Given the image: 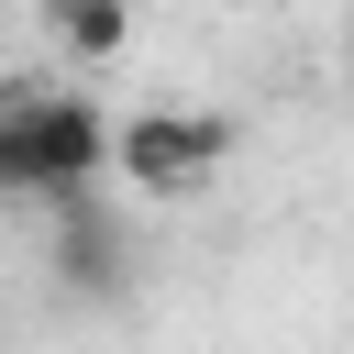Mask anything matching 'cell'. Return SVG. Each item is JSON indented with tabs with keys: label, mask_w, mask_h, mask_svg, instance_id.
Wrapping results in <instances>:
<instances>
[{
	"label": "cell",
	"mask_w": 354,
	"mask_h": 354,
	"mask_svg": "<svg viewBox=\"0 0 354 354\" xmlns=\"http://www.w3.org/2000/svg\"><path fill=\"white\" fill-rule=\"evenodd\" d=\"M0 199H44V177H33V77H0Z\"/></svg>",
	"instance_id": "obj_4"
},
{
	"label": "cell",
	"mask_w": 354,
	"mask_h": 354,
	"mask_svg": "<svg viewBox=\"0 0 354 354\" xmlns=\"http://www.w3.org/2000/svg\"><path fill=\"white\" fill-rule=\"evenodd\" d=\"M44 22H55V44L77 66H111L133 44V0H44Z\"/></svg>",
	"instance_id": "obj_3"
},
{
	"label": "cell",
	"mask_w": 354,
	"mask_h": 354,
	"mask_svg": "<svg viewBox=\"0 0 354 354\" xmlns=\"http://www.w3.org/2000/svg\"><path fill=\"white\" fill-rule=\"evenodd\" d=\"M221 155H232V122H221V111H133V122L111 133V177L144 188V199H188V188H210Z\"/></svg>",
	"instance_id": "obj_1"
},
{
	"label": "cell",
	"mask_w": 354,
	"mask_h": 354,
	"mask_svg": "<svg viewBox=\"0 0 354 354\" xmlns=\"http://www.w3.org/2000/svg\"><path fill=\"white\" fill-rule=\"evenodd\" d=\"M111 111L88 88H44L33 77V177H44V210H77L100 177H111Z\"/></svg>",
	"instance_id": "obj_2"
}]
</instances>
